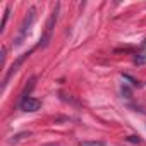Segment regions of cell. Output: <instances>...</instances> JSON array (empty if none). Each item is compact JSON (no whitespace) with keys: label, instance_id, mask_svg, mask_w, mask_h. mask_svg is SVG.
I'll return each mask as SVG.
<instances>
[{"label":"cell","instance_id":"obj_1","mask_svg":"<svg viewBox=\"0 0 146 146\" xmlns=\"http://www.w3.org/2000/svg\"><path fill=\"white\" fill-rule=\"evenodd\" d=\"M35 17H36V9H29L28 16L24 17V21H23V24H21L19 35H17V38H16V43H14L16 46H19V45L24 41V38L28 36V33H29V29H31V24H33Z\"/></svg>","mask_w":146,"mask_h":146},{"label":"cell","instance_id":"obj_2","mask_svg":"<svg viewBox=\"0 0 146 146\" xmlns=\"http://www.w3.org/2000/svg\"><path fill=\"white\" fill-rule=\"evenodd\" d=\"M58 9H60V5L57 4V5H55V9H53V12H52V16H50V19H48V23H46L45 33H43V36H41V40H40V45H38V46H46V45H48V41H50V38H52L53 26H55V23H57V17H58Z\"/></svg>","mask_w":146,"mask_h":146},{"label":"cell","instance_id":"obj_3","mask_svg":"<svg viewBox=\"0 0 146 146\" xmlns=\"http://www.w3.org/2000/svg\"><path fill=\"white\" fill-rule=\"evenodd\" d=\"M31 53H33V50H29V52L23 53V55H21V57H19V58H17V60H16V62L12 64V67H11V69L7 70V74H5V78H4V83H2V90H4V88L7 86V83H9V79L12 78V74H16V72H17V69L21 67V64H23V62H24V60H26V58H28V57H29Z\"/></svg>","mask_w":146,"mask_h":146},{"label":"cell","instance_id":"obj_4","mask_svg":"<svg viewBox=\"0 0 146 146\" xmlns=\"http://www.w3.org/2000/svg\"><path fill=\"white\" fill-rule=\"evenodd\" d=\"M40 107H41V102L38 98H31L29 96L28 100L19 102V108L23 112H36V110H40Z\"/></svg>","mask_w":146,"mask_h":146},{"label":"cell","instance_id":"obj_5","mask_svg":"<svg viewBox=\"0 0 146 146\" xmlns=\"http://www.w3.org/2000/svg\"><path fill=\"white\" fill-rule=\"evenodd\" d=\"M79 146H105L103 141H81Z\"/></svg>","mask_w":146,"mask_h":146},{"label":"cell","instance_id":"obj_6","mask_svg":"<svg viewBox=\"0 0 146 146\" xmlns=\"http://www.w3.org/2000/svg\"><path fill=\"white\" fill-rule=\"evenodd\" d=\"M134 64H136V65H143V64H146V53L137 55V57L134 58Z\"/></svg>","mask_w":146,"mask_h":146},{"label":"cell","instance_id":"obj_7","mask_svg":"<svg viewBox=\"0 0 146 146\" xmlns=\"http://www.w3.org/2000/svg\"><path fill=\"white\" fill-rule=\"evenodd\" d=\"M9 14H11V7H7V9H5V14H4V21H2V28H0V29H2V31H4V28H5V24H7Z\"/></svg>","mask_w":146,"mask_h":146},{"label":"cell","instance_id":"obj_8","mask_svg":"<svg viewBox=\"0 0 146 146\" xmlns=\"http://www.w3.org/2000/svg\"><path fill=\"white\" fill-rule=\"evenodd\" d=\"M127 141H129V143H134V144H139V143H141V137H139V136H129Z\"/></svg>","mask_w":146,"mask_h":146},{"label":"cell","instance_id":"obj_9","mask_svg":"<svg viewBox=\"0 0 146 146\" xmlns=\"http://www.w3.org/2000/svg\"><path fill=\"white\" fill-rule=\"evenodd\" d=\"M50 146H58V144H50Z\"/></svg>","mask_w":146,"mask_h":146}]
</instances>
